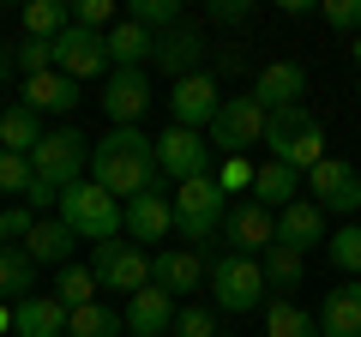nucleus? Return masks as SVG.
Returning <instances> with one entry per match:
<instances>
[{
	"label": "nucleus",
	"mask_w": 361,
	"mask_h": 337,
	"mask_svg": "<svg viewBox=\"0 0 361 337\" xmlns=\"http://www.w3.org/2000/svg\"><path fill=\"white\" fill-rule=\"evenodd\" d=\"M13 66H18V78H37V73H49V66H54V42L25 37V42L13 49Z\"/></svg>",
	"instance_id": "obj_36"
},
{
	"label": "nucleus",
	"mask_w": 361,
	"mask_h": 337,
	"mask_svg": "<svg viewBox=\"0 0 361 337\" xmlns=\"http://www.w3.org/2000/svg\"><path fill=\"white\" fill-rule=\"evenodd\" d=\"M127 325H121V313L109 307V301H90V307H73L66 313V337H121Z\"/></svg>",
	"instance_id": "obj_31"
},
{
	"label": "nucleus",
	"mask_w": 361,
	"mask_h": 337,
	"mask_svg": "<svg viewBox=\"0 0 361 337\" xmlns=\"http://www.w3.org/2000/svg\"><path fill=\"white\" fill-rule=\"evenodd\" d=\"M247 97H253L265 115H277V109H295L301 97H307V66H301V61H271L265 73L253 78V91H247Z\"/></svg>",
	"instance_id": "obj_15"
},
{
	"label": "nucleus",
	"mask_w": 361,
	"mask_h": 337,
	"mask_svg": "<svg viewBox=\"0 0 361 337\" xmlns=\"http://www.w3.org/2000/svg\"><path fill=\"white\" fill-rule=\"evenodd\" d=\"M211 301H217L223 313H253L265 307V271H259V259H241V253H223V259H211Z\"/></svg>",
	"instance_id": "obj_6"
},
{
	"label": "nucleus",
	"mask_w": 361,
	"mask_h": 337,
	"mask_svg": "<svg viewBox=\"0 0 361 337\" xmlns=\"http://www.w3.org/2000/svg\"><path fill=\"white\" fill-rule=\"evenodd\" d=\"M54 211H61V223L73 229V241H97L103 247V241L121 235V199H109L97 181H73Z\"/></svg>",
	"instance_id": "obj_3"
},
{
	"label": "nucleus",
	"mask_w": 361,
	"mask_h": 337,
	"mask_svg": "<svg viewBox=\"0 0 361 337\" xmlns=\"http://www.w3.org/2000/svg\"><path fill=\"white\" fill-rule=\"evenodd\" d=\"M157 168H163L169 181H199V175H211V145L205 133H187V127H169L157 133Z\"/></svg>",
	"instance_id": "obj_11"
},
{
	"label": "nucleus",
	"mask_w": 361,
	"mask_h": 337,
	"mask_svg": "<svg viewBox=\"0 0 361 337\" xmlns=\"http://www.w3.org/2000/svg\"><path fill=\"white\" fill-rule=\"evenodd\" d=\"M169 211H175L180 241H211V235L223 229V217H229V193H223L211 175H199V181H180L175 193H169Z\"/></svg>",
	"instance_id": "obj_4"
},
{
	"label": "nucleus",
	"mask_w": 361,
	"mask_h": 337,
	"mask_svg": "<svg viewBox=\"0 0 361 337\" xmlns=\"http://www.w3.org/2000/svg\"><path fill=\"white\" fill-rule=\"evenodd\" d=\"M121 325H127L133 337H169V325H175V295H163L157 283L133 289V295H127V313H121Z\"/></svg>",
	"instance_id": "obj_18"
},
{
	"label": "nucleus",
	"mask_w": 361,
	"mask_h": 337,
	"mask_svg": "<svg viewBox=\"0 0 361 337\" xmlns=\"http://www.w3.org/2000/svg\"><path fill=\"white\" fill-rule=\"evenodd\" d=\"M349 54H355V61H361V37H355V42H349Z\"/></svg>",
	"instance_id": "obj_46"
},
{
	"label": "nucleus",
	"mask_w": 361,
	"mask_h": 337,
	"mask_svg": "<svg viewBox=\"0 0 361 337\" xmlns=\"http://www.w3.org/2000/svg\"><path fill=\"white\" fill-rule=\"evenodd\" d=\"M25 295H37V265H30L25 247H0V307Z\"/></svg>",
	"instance_id": "obj_29"
},
{
	"label": "nucleus",
	"mask_w": 361,
	"mask_h": 337,
	"mask_svg": "<svg viewBox=\"0 0 361 337\" xmlns=\"http://www.w3.org/2000/svg\"><path fill=\"white\" fill-rule=\"evenodd\" d=\"M103 49H109V66H139V73H145V61H151L157 37H151V30H139L133 18H121V25L103 30Z\"/></svg>",
	"instance_id": "obj_26"
},
{
	"label": "nucleus",
	"mask_w": 361,
	"mask_h": 337,
	"mask_svg": "<svg viewBox=\"0 0 361 337\" xmlns=\"http://www.w3.org/2000/svg\"><path fill=\"white\" fill-rule=\"evenodd\" d=\"M151 283L163 295H193V289H205V259L193 247H163V253H151Z\"/></svg>",
	"instance_id": "obj_17"
},
{
	"label": "nucleus",
	"mask_w": 361,
	"mask_h": 337,
	"mask_svg": "<svg viewBox=\"0 0 361 337\" xmlns=\"http://www.w3.org/2000/svg\"><path fill=\"white\" fill-rule=\"evenodd\" d=\"M37 139H42V121L30 115L25 103L0 109V151H13V157H30V151H37Z\"/></svg>",
	"instance_id": "obj_30"
},
{
	"label": "nucleus",
	"mask_w": 361,
	"mask_h": 337,
	"mask_svg": "<svg viewBox=\"0 0 361 337\" xmlns=\"http://www.w3.org/2000/svg\"><path fill=\"white\" fill-rule=\"evenodd\" d=\"M259 271H265V289H301V277H307V253H295V247H277L271 241L265 253H259Z\"/></svg>",
	"instance_id": "obj_27"
},
{
	"label": "nucleus",
	"mask_w": 361,
	"mask_h": 337,
	"mask_svg": "<svg viewBox=\"0 0 361 337\" xmlns=\"http://www.w3.org/2000/svg\"><path fill=\"white\" fill-rule=\"evenodd\" d=\"M127 18H133L139 30H151V37H163V30L180 25V0H133Z\"/></svg>",
	"instance_id": "obj_34"
},
{
	"label": "nucleus",
	"mask_w": 361,
	"mask_h": 337,
	"mask_svg": "<svg viewBox=\"0 0 361 337\" xmlns=\"http://www.w3.org/2000/svg\"><path fill=\"white\" fill-rule=\"evenodd\" d=\"M211 181H217L223 193H247V187H253V163H247V157H223V168Z\"/></svg>",
	"instance_id": "obj_39"
},
{
	"label": "nucleus",
	"mask_w": 361,
	"mask_h": 337,
	"mask_svg": "<svg viewBox=\"0 0 361 337\" xmlns=\"http://www.w3.org/2000/svg\"><path fill=\"white\" fill-rule=\"evenodd\" d=\"M90 181L103 187L109 199H139V193H157L163 168H157V139L139 127H109L103 139L90 145Z\"/></svg>",
	"instance_id": "obj_1"
},
{
	"label": "nucleus",
	"mask_w": 361,
	"mask_h": 337,
	"mask_svg": "<svg viewBox=\"0 0 361 337\" xmlns=\"http://www.w3.org/2000/svg\"><path fill=\"white\" fill-rule=\"evenodd\" d=\"M54 73L85 85V78L109 73V49H103V30H85V25H66L54 37Z\"/></svg>",
	"instance_id": "obj_10"
},
{
	"label": "nucleus",
	"mask_w": 361,
	"mask_h": 337,
	"mask_svg": "<svg viewBox=\"0 0 361 337\" xmlns=\"http://www.w3.org/2000/svg\"><path fill=\"white\" fill-rule=\"evenodd\" d=\"M151 61H157V73H169V78L205 73V30H193V25L163 30V37H157V49H151Z\"/></svg>",
	"instance_id": "obj_16"
},
{
	"label": "nucleus",
	"mask_w": 361,
	"mask_h": 337,
	"mask_svg": "<svg viewBox=\"0 0 361 337\" xmlns=\"http://www.w3.org/2000/svg\"><path fill=\"white\" fill-rule=\"evenodd\" d=\"M301 187H307V199H313L319 211H337L343 223H355V211H361V175L343 163V157L313 163L307 175H301Z\"/></svg>",
	"instance_id": "obj_8"
},
{
	"label": "nucleus",
	"mask_w": 361,
	"mask_h": 337,
	"mask_svg": "<svg viewBox=\"0 0 361 337\" xmlns=\"http://www.w3.org/2000/svg\"><path fill=\"white\" fill-rule=\"evenodd\" d=\"M175 337H217V313L211 307H175Z\"/></svg>",
	"instance_id": "obj_37"
},
{
	"label": "nucleus",
	"mask_w": 361,
	"mask_h": 337,
	"mask_svg": "<svg viewBox=\"0 0 361 337\" xmlns=\"http://www.w3.org/2000/svg\"><path fill=\"white\" fill-rule=\"evenodd\" d=\"M13 337H66V307L54 295L13 301Z\"/></svg>",
	"instance_id": "obj_23"
},
{
	"label": "nucleus",
	"mask_w": 361,
	"mask_h": 337,
	"mask_svg": "<svg viewBox=\"0 0 361 337\" xmlns=\"http://www.w3.org/2000/svg\"><path fill=\"white\" fill-rule=\"evenodd\" d=\"M247 13H253L247 0H211V6H205V18H211V25H241Z\"/></svg>",
	"instance_id": "obj_43"
},
{
	"label": "nucleus",
	"mask_w": 361,
	"mask_h": 337,
	"mask_svg": "<svg viewBox=\"0 0 361 337\" xmlns=\"http://www.w3.org/2000/svg\"><path fill=\"white\" fill-rule=\"evenodd\" d=\"M0 247H6V205H0Z\"/></svg>",
	"instance_id": "obj_45"
},
{
	"label": "nucleus",
	"mask_w": 361,
	"mask_h": 337,
	"mask_svg": "<svg viewBox=\"0 0 361 337\" xmlns=\"http://www.w3.org/2000/svg\"><path fill=\"white\" fill-rule=\"evenodd\" d=\"M54 289H61L54 301H61L66 313H73V307H90V301H97V277H90V265H61V283H54Z\"/></svg>",
	"instance_id": "obj_35"
},
{
	"label": "nucleus",
	"mask_w": 361,
	"mask_h": 337,
	"mask_svg": "<svg viewBox=\"0 0 361 337\" xmlns=\"http://www.w3.org/2000/svg\"><path fill=\"white\" fill-rule=\"evenodd\" d=\"M73 229H66L61 217H37V229L25 235V253L30 265H73Z\"/></svg>",
	"instance_id": "obj_24"
},
{
	"label": "nucleus",
	"mask_w": 361,
	"mask_h": 337,
	"mask_svg": "<svg viewBox=\"0 0 361 337\" xmlns=\"http://www.w3.org/2000/svg\"><path fill=\"white\" fill-rule=\"evenodd\" d=\"M0 193H30V157L0 151Z\"/></svg>",
	"instance_id": "obj_38"
},
{
	"label": "nucleus",
	"mask_w": 361,
	"mask_h": 337,
	"mask_svg": "<svg viewBox=\"0 0 361 337\" xmlns=\"http://www.w3.org/2000/svg\"><path fill=\"white\" fill-rule=\"evenodd\" d=\"M66 25H73L66 0H30V6H25V37H37V42H54Z\"/></svg>",
	"instance_id": "obj_32"
},
{
	"label": "nucleus",
	"mask_w": 361,
	"mask_h": 337,
	"mask_svg": "<svg viewBox=\"0 0 361 337\" xmlns=\"http://www.w3.org/2000/svg\"><path fill=\"white\" fill-rule=\"evenodd\" d=\"M295 199H301V175L295 168H283V163H259L253 168V205H265L271 217H277V211L295 205Z\"/></svg>",
	"instance_id": "obj_25"
},
{
	"label": "nucleus",
	"mask_w": 361,
	"mask_h": 337,
	"mask_svg": "<svg viewBox=\"0 0 361 337\" xmlns=\"http://www.w3.org/2000/svg\"><path fill=\"white\" fill-rule=\"evenodd\" d=\"M259 139H265V109H259L253 97H223L217 121L205 127L211 157H247Z\"/></svg>",
	"instance_id": "obj_7"
},
{
	"label": "nucleus",
	"mask_w": 361,
	"mask_h": 337,
	"mask_svg": "<svg viewBox=\"0 0 361 337\" xmlns=\"http://www.w3.org/2000/svg\"><path fill=\"white\" fill-rule=\"evenodd\" d=\"M325 211L313 205V199H295V205H283L277 211V247H295V253H307V247H319L325 241Z\"/></svg>",
	"instance_id": "obj_22"
},
{
	"label": "nucleus",
	"mask_w": 361,
	"mask_h": 337,
	"mask_svg": "<svg viewBox=\"0 0 361 337\" xmlns=\"http://www.w3.org/2000/svg\"><path fill=\"white\" fill-rule=\"evenodd\" d=\"M325 259L343 277H361V223H343V229L325 235Z\"/></svg>",
	"instance_id": "obj_33"
},
{
	"label": "nucleus",
	"mask_w": 361,
	"mask_h": 337,
	"mask_svg": "<svg viewBox=\"0 0 361 337\" xmlns=\"http://www.w3.org/2000/svg\"><path fill=\"white\" fill-rule=\"evenodd\" d=\"M90 277H97V289H115V295H133V289L151 283V253L133 241H103L97 247V259H90Z\"/></svg>",
	"instance_id": "obj_9"
},
{
	"label": "nucleus",
	"mask_w": 361,
	"mask_h": 337,
	"mask_svg": "<svg viewBox=\"0 0 361 337\" xmlns=\"http://www.w3.org/2000/svg\"><path fill=\"white\" fill-rule=\"evenodd\" d=\"M73 25L109 30V25H115V0H78V6H73Z\"/></svg>",
	"instance_id": "obj_41"
},
{
	"label": "nucleus",
	"mask_w": 361,
	"mask_h": 337,
	"mask_svg": "<svg viewBox=\"0 0 361 337\" xmlns=\"http://www.w3.org/2000/svg\"><path fill=\"white\" fill-rule=\"evenodd\" d=\"M85 168H90V139L78 127H54V133H42L37 139V151H30V175L37 181H49V187H73V181H85Z\"/></svg>",
	"instance_id": "obj_5"
},
{
	"label": "nucleus",
	"mask_w": 361,
	"mask_h": 337,
	"mask_svg": "<svg viewBox=\"0 0 361 337\" xmlns=\"http://www.w3.org/2000/svg\"><path fill=\"white\" fill-rule=\"evenodd\" d=\"M319 18H325L331 30H355V37H361V0H325Z\"/></svg>",
	"instance_id": "obj_40"
},
{
	"label": "nucleus",
	"mask_w": 361,
	"mask_h": 337,
	"mask_svg": "<svg viewBox=\"0 0 361 337\" xmlns=\"http://www.w3.org/2000/svg\"><path fill=\"white\" fill-rule=\"evenodd\" d=\"M319 337H361V277H343L313 313Z\"/></svg>",
	"instance_id": "obj_19"
},
{
	"label": "nucleus",
	"mask_w": 361,
	"mask_h": 337,
	"mask_svg": "<svg viewBox=\"0 0 361 337\" xmlns=\"http://www.w3.org/2000/svg\"><path fill=\"white\" fill-rule=\"evenodd\" d=\"M145 109H151V78L139 66H109V91H103L109 127H139Z\"/></svg>",
	"instance_id": "obj_14"
},
{
	"label": "nucleus",
	"mask_w": 361,
	"mask_h": 337,
	"mask_svg": "<svg viewBox=\"0 0 361 337\" xmlns=\"http://www.w3.org/2000/svg\"><path fill=\"white\" fill-rule=\"evenodd\" d=\"M121 229L133 235V247H145V241H163V235L175 229V211H169L163 187H157V193L127 199V205H121Z\"/></svg>",
	"instance_id": "obj_20"
},
{
	"label": "nucleus",
	"mask_w": 361,
	"mask_h": 337,
	"mask_svg": "<svg viewBox=\"0 0 361 337\" xmlns=\"http://www.w3.org/2000/svg\"><path fill=\"white\" fill-rule=\"evenodd\" d=\"M0 337H13V307H0Z\"/></svg>",
	"instance_id": "obj_44"
},
{
	"label": "nucleus",
	"mask_w": 361,
	"mask_h": 337,
	"mask_svg": "<svg viewBox=\"0 0 361 337\" xmlns=\"http://www.w3.org/2000/svg\"><path fill=\"white\" fill-rule=\"evenodd\" d=\"M0 109H6V103H0Z\"/></svg>",
	"instance_id": "obj_47"
},
{
	"label": "nucleus",
	"mask_w": 361,
	"mask_h": 337,
	"mask_svg": "<svg viewBox=\"0 0 361 337\" xmlns=\"http://www.w3.org/2000/svg\"><path fill=\"white\" fill-rule=\"evenodd\" d=\"M223 241H229V253H241V259H259L271 241H277V217H271L265 205H229V217H223Z\"/></svg>",
	"instance_id": "obj_13"
},
{
	"label": "nucleus",
	"mask_w": 361,
	"mask_h": 337,
	"mask_svg": "<svg viewBox=\"0 0 361 337\" xmlns=\"http://www.w3.org/2000/svg\"><path fill=\"white\" fill-rule=\"evenodd\" d=\"M265 337H319L313 313L289 295H265Z\"/></svg>",
	"instance_id": "obj_28"
},
{
	"label": "nucleus",
	"mask_w": 361,
	"mask_h": 337,
	"mask_svg": "<svg viewBox=\"0 0 361 337\" xmlns=\"http://www.w3.org/2000/svg\"><path fill=\"white\" fill-rule=\"evenodd\" d=\"M18 91H25V109H30L37 121H42V115H73V109L85 103L78 85H73V78H61L54 66H49V73H37V78H25Z\"/></svg>",
	"instance_id": "obj_21"
},
{
	"label": "nucleus",
	"mask_w": 361,
	"mask_h": 337,
	"mask_svg": "<svg viewBox=\"0 0 361 337\" xmlns=\"http://www.w3.org/2000/svg\"><path fill=\"white\" fill-rule=\"evenodd\" d=\"M259 145L271 151V163L295 168V175H307L313 163H325V127L313 121V109H307V103L265 115V139H259Z\"/></svg>",
	"instance_id": "obj_2"
},
{
	"label": "nucleus",
	"mask_w": 361,
	"mask_h": 337,
	"mask_svg": "<svg viewBox=\"0 0 361 337\" xmlns=\"http://www.w3.org/2000/svg\"><path fill=\"white\" fill-rule=\"evenodd\" d=\"M223 109V91L211 73H193V78H175V91H169V115H175V127L187 133H205L211 121H217Z\"/></svg>",
	"instance_id": "obj_12"
},
{
	"label": "nucleus",
	"mask_w": 361,
	"mask_h": 337,
	"mask_svg": "<svg viewBox=\"0 0 361 337\" xmlns=\"http://www.w3.org/2000/svg\"><path fill=\"white\" fill-rule=\"evenodd\" d=\"M30 229H37V211H30V205H6V247L25 241Z\"/></svg>",
	"instance_id": "obj_42"
},
{
	"label": "nucleus",
	"mask_w": 361,
	"mask_h": 337,
	"mask_svg": "<svg viewBox=\"0 0 361 337\" xmlns=\"http://www.w3.org/2000/svg\"><path fill=\"white\" fill-rule=\"evenodd\" d=\"M217 337H223V331H217Z\"/></svg>",
	"instance_id": "obj_48"
}]
</instances>
